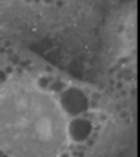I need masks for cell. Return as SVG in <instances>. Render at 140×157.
I'll return each instance as SVG.
<instances>
[{
    "label": "cell",
    "instance_id": "obj_2",
    "mask_svg": "<svg viewBox=\"0 0 140 157\" xmlns=\"http://www.w3.org/2000/svg\"><path fill=\"white\" fill-rule=\"evenodd\" d=\"M5 71H6V73H7V74H11V73H12V71H13V69H12V67H7L5 69Z\"/></svg>",
    "mask_w": 140,
    "mask_h": 157
},
{
    "label": "cell",
    "instance_id": "obj_3",
    "mask_svg": "<svg viewBox=\"0 0 140 157\" xmlns=\"http://www.w3.org/2000/svg\"><path fill=\"white\" fill-rule=\"evenodd\" d=\"M1 157H8V156H7V155H2Z\"/></svg>",
    "mask_w": 140,
    "mask_h": 157
},
{
    "label": "cell",
    "instance_id": "obj_1",
    "mask_svg": "<svg viewBox=\"0 0 140 157\" xmlns=\"http://www.w3.org/2000/svg\"><path fill=\"white\" fill-rule=\"evenodd\" d=\"M7 73H6L5 70H0V83H3L7 80Z\"/></svg>",
    "mask_w": 140,
    "mask_h": 157
}]
</instances>
